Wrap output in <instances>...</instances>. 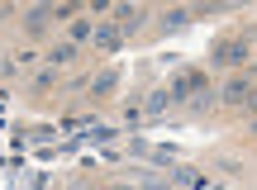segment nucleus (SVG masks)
<instances>
[{
    "label": "nucleus",
    "instance_id": "obj_1",
    "mask_svg": "<svg viewBox=\"0 0 257 190\" xmlns=\"http://www.w3.org/2000/svg\"><path fill=\"white\" fill-rule=\"evenodd\" d=\"M91 43L105 48V53H114V48L124 43V29H119V24H95V29H91Z\"/></svg>",
    "mask_w": 257,
    "mask_h": 190
},
{
    "label": "nucleus",
    "instance_id": "obj_2",
    "mask_svg": "<svg viewBox=\"0 0 257 190\" xmlns=\"http://www.w3.org/2000/svg\"><path fill=\"white\" fill-rule=\"evenodd\" d=\"M243 57H248V43H238V38H229V43L214 48V62H224V67H238Z\"/></svg>",
    "mask_w": 257,
    "mask_h": 190
},
{
    "label": "nucleus",
    "instance_id": "obj_3",
    "mask_svg": "<svg viewBox=\"0 0 257 190\" xmlns=\"http://www.w3.org/2000/svg\"><path fill=\"white\" fill-rule=\"evenodd\" d=\"M191 91H205V76L200 72H186V76H176V81H172V100H186Z\"/></svg>",
    "mask_w": 257,
    "mask_h": 190
},
{
    "label": "nucleus",
    "instance_id": "obj_4",
    "mask_svg": "<svg viewBox=\"0 0 257 190\" xmlns=\"http://www.w3.org/2000/svg\"><path fill=\"white\" fill-rule=\"evenodd\" d=\"M114 19H119V29H124V34H134L143 15H138V5H119V10H114Z\"/></svg>",
    "mask_w": 257,
    "mask_h": 190
},
{
    "label": "nucleus",
    "instance_id": "obj_5",
    "mask_svg": "<svg viewBox=\"0 0 257 190\" xmlns=\"http://www.w3.org/2000/svg\"><path fill=\"white\" fill-rule=\"evenodd\" d=\"M248 95H252V91H248V81H229V86H224V100H229V105H243Z\"/></svg>",
    "mask_w": 257,
    "mask_h": 190
},
{
    "label": "nucleus",
    "instance_id": "obj_6",
    "mask_svg": "<svg viewBox=\"0 0 257 190\" xmlns=\"http://www.w3.org/2000/svg\"><path fill=\"white\" fill-rule=\"evenodd\" d=\"M114 81H119L114 72H100V76L91 81V91H95V95H105V91H114Z\"/></svg>",
    "mask_w": 257,
    "mask_h": 190
},
{
    "label": "nucleus",
    "instance_id": "obj_7",
    "mask_svg": "<svg viewBox=\"0 0 257 190\" xmlns=\"http://www.w3.org/2000/svg\"><path fill=\"white\" fill-rule=\"evenodd\" d=\"M167 105H172V91H153V100H148V114H162Z\"/></svg>",
    "mask_w": 257,
    "mask_h": 190
},
{
    "label": "nucleus",
    "instance_id": "obj_8",
    "mask_svg": "<svg viewBox=\"0 0 257 190\" xmlns=\"http://www.w3.org/2000/svg\"><path fill=\"white\" fill-rule=\"evenodd\" d=\"M48 57H53V67H62V62H72V57H76V48H72V43H57Z\"/></svg>",
    "mask_w": 257,
    "mask_h": 190
},
{
    "label": "nucleus",
    "instance_id": "obj_9",
    "mask_svg": "<svg viewBox=\"0 0 257 190\" xmlns=\"http://www.w3.org/2000/svg\"><path fill=\"white\" fill-rule=\"evenodd\" d=\"M43 24H48V10H34V15H29V34H38Z\"/></svg>",
    "mask_w": 257,
    "mask_h": 190
},
{
    "label": "nucleus",
    "instance_id": "obj_10",
    "mask_svg": "<svg viewBox=\"0 0 257 190\" xmlns=\"http://www.w3.org/2000/svg\"><path fill=\"white\" fill-rule=\"evenodd\" d=\"M252 133H257V119H252Z\"/></svg>",
    "mask_w": 257,
    "mask_h": 190
},
{
    "label": "nucleus",
    "instance_id": "obj_11",
    "mask_svg": "<svg viewBox=\"0 0 257 190\" xmlns=\"http://www.w3.org/2000/svg\"><path fill=\"white\" fill-rule=\"evenodd\" d=\"M248 100H252V105H257V95H248Z\"/></svg>",
    "mask_w": 257,
    "mask_h": 190
}]
</instances>
